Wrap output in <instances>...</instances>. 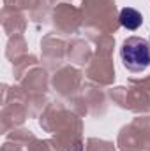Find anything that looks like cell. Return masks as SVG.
Segmentation results:
<instances>
[{"label": "cell", "mask_w": 150, "mask_h": 151, "mask_svg": "<svg viewBox=\"0 0 150 151\" xmlns=\"http://www.w3.org/2000/svg\"><path fill=\"white\" fill-rule=\"evenodd\" d=\"M120 60L129 72H143L150 65V42L143 37H129L122 42Z\"/></svg>", "instance_id": "obj_1"}, {"label": "cell", "mask_w": 150, "mask_h": 151, "mask_svg": "<svg viewBox=\"0 0 150 151\" xmlns=\"http://www.w3.org/2000/svg\"><path fill=\"white\" fill-rule=\"evenodd\" d=\"M118 19H120V25H122L124 28L131 30V32H133V30H138V28L141 27V23H143L141 12L136 11V9H133V7H124V9L120 11Z\"/></svg>", "instance_id": "obj_2"}]
</instances>
